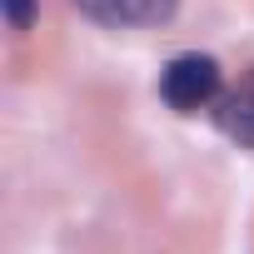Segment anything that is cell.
<instances>
[{
	"instance_id": "cell-1",
	"label": "cell",
	"mask_w": 254,
	"mask_h": 254,
	"mask_svg": "<svg viewBox=\"0 0 254 254\" xmlns=\"http://www.w3.org/2000/svg\"><path fill=\"white\" fill-rule=\"evenodd\" d=\"M160 95L170 110H204L219 95V65L209 55H175L160 75Z\"/></svg>"
},
{
	"instance_id": "cell-2",
	"label": "cell",
	"mask_w": 254,
	"mask_h": 254,
	"mask_svg": "<svg viewBox=\"0 0 254 254\" xmlns=\"http://www.w3.org/2000/svg\"><path fill=\"white\" fill-rule=\"evenodd\" d=\"M100 25H165L180 0H75Z\"/></svg>"
},
{
	"instance_id": "cell-3",
	"label": "cell",
	"mask_w": 254,
	"mask_h": 254,
	"mask_svg": "<svg viewBox=\"0 0 254 254\" xmlns=\"http://www.w3.org/2000/svg\"><path fill=\"white\" fill-rule=\"evenodd\" d=\"M219 130L229 135V140H239V145H249L254 150V65L239 75V85L219 100Z\"/></svg>"
},
{
	"instance_id": "cell-4",
	"label": "cell",
	"mask_w": 254,
	"mask_h": 254,
	"mask_svg": "<svg viewBox=\"0 0 254 254\" xmlns=\"http://www.w3.org/2000/svg\"><path fill=\"white\" fill-rule=\"evenodd\" d=\"M5 20H10V30H25L30 25V0H5Z\"/></svg>"
}]
</instances>
